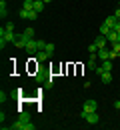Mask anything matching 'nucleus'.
Wrapping results in <instances>:
<instances>
[{
    "instance_id": "obj_1",
    "label": "nucleus",
    "mask_w": 120,
    "mask_h": 130,
    "mask_svg": "<svg viewBox=\"0 0 120 130\" xmlns=\"http://www.w3.org/2000/svg\"><path fill=\"white\" fill-rule=\"evenodd\" d=\"M96 108H98V104H96V100H84V106H82V112H80V118H86L90 112H96Z\"/></svg>"
},
{
    "instance_id": "obj_2",
    "label": "nucleus",
    "mask_w": 120,
    "mask_h": 130,
    "mask_svg": "<svg viewBox=\"0 0 120 130\" xmlns=\"http://www.w3.org/2000/svg\"><path fill=\"white\" fill-rule=\"evenodd\" d=\"M28 40H30V38H28L26 34H24V32H20V34H18V40L14 42V48H18V50L26 48V42H28Z\"/></svg>"
},
{
    "instance_id": "obj_3",
    "label": "nucleus",
    "mask_w": 120,
    "mask_h": 130,
    "mask_svg": "<svg viewBox=\"0 0 120 130\" xmlns=\"http://www.w3.org/2000/svg\"><path fill=\"white\" fill-rule=\"evenodd\" d=\"M84 120L88 122V124H98V122H100V114H98V112H90Z\"/></svg>"
},
{
    "instance_id": "obj_4",
    "label": "nucleus",
    "mask_w": 120,
    "mask_h": 130,
    "mask_svg": "<svg viewBox=\"0 0 120 130\" xmlns=\"http://www.w3.org/2000/svg\"><path fill=\"white\" fill-rule=\"evenodd\" d=\"M94 44L98 46V50H100V48H106L108 38H106V36H102V34H98V36H96V40H94Z\"/></svg>"
},
{
    "instance_id": "obj_5",
    "label": "nucleus",
    "mask_w": 120,
    "mask_h": 130,
    "mask_svg": "<svg viewBox=\"0 0 120 130\" xmlns=\"http://www.w3.org/2000/svg\"><path fill=\"white\" fill-rule=\"evenodd\" d=\"M34 54H36V60H38V62H44V60H48V58H50V54H48L46 50H36Z\"/></svg>"
},
{
    "instance_id": "obj_6",
    "label": "nucleus",
    "mask_w": 120,
    "mask_h": 130,
    "mask_svg": "<svg viewBox=\"0 0 120 130\" xmlns=\"http://www.w3.org/2000/svg\"><path fill=\"white\" fill-rule=\"evenodd\" d=\"M96 60H98V54H96V52H94V54H90V60H88V68H90V70H96Z\"/></svg>"
},
{
    "instance_id": "obj_7",
    "label": "nucleus",
    "mask_w": 120,
    "mask_h": 130,
    "mask_svg": "<svg viewBox=\"0 0 120 130\" xmlns=\"http://www.w3.org/2000/svg\"><path fill=\"white\" fill-rule=\"evenodd\" d=\"M96 54H98V58H100V60H108V58H110V50H106V48H100Z\"/></svg>"
},
{
    "instance_id": "obj_8",
    "label": "nucleus",
    "mask_w": 120,
    "mask_h": 130,
    "mask_svg": "<svg viewBox=\"0 0 120 130\" xmlns=\"http://www.w3.org/2000/svg\"><path fill=\"white\" fill-rule=\"evenodd\" d=\"M0 16H2V18L8 16V6H6V0H0Z\"/></svg>"
},
{
    "instance_id": "obj_9",
    "label": "nucleus",
    "mask_w": 120,
    "mask_h": 130,
    "mask_svg": "<svg viewBox=\"0 0 120 130\" xmlns=\"http://www.w3.org/2000/svg\"><path fill=\"white\" fill-rule=\"evenodd\" d=\"M24 50H28V52H36V50H38V48H36V40H34V38H30V40L26 42V48H24Z\"/></svg>"
},
{
    "instance_id": "obj_10",
    "label": "nucleus",
    "mask_w": 120,
    "mask_h": 130,
    "mask_svg": "<svg viewBox=\"0 0 120 130\" xmlns=\"http://www.w3.org/2000/svg\"><path fill=\"white\" fill-rule=\"evenodd\" d=\"M102 70L104 72H112V60H110V58H108V60H102Z\"/></svg>"
},
{
    "instance_id": "obj_11",
    "label": "nucleus",
    "mask_w": 120,
    "mask_h": 130,
    "mask_svg": "<svg viewBox=\"0 0 120 130\" xmlns=\"http://www.w3.org/2000/svg\"><path fill=\"white\" fill-rule=\"evenodd\" d=\"M106 38H108V42H110V44H112V42H118V32H116V30H110Z\"/></svg>"
},
{
    "instance_id": "obj_12",
    "label": "nucleus",
    "mask_w": 120,
    "mask_h": 130,
    "mask_svg": "<svg viewBox=\"0 0 120 130\" xmlns=\"http://www.w3.org/2000/svg\"><path fill=\"white\" fill-rule=\"evenodd\" d=\"M116 20H118L116 16H108L106 20H104V24H106L108 28H114V24H116Z\"/></svg>"
},
{
    "instance_id": "obj_13",
    "label": "nucleus",
    "mask_w": 120,
    "mask_h": 130,
    "mask_svg": "<svg viewBox=\"0 0 120 130\" xmlns=\"http://www.w3.org/2000/svg\"><path fill=\"white\" fill-rule=\"evenodd\" d=\"M44 6H46V4H44V0H34V10H36V12H42V10H44Z\"/></svg>"
},
{
    "instance_id": "obj_14",
    "label": "nucleus",
    "mask_w": 120,
    "mask_h": 130,
    "mask_svg": "<svg viewBox=\"0 0 120 130\" xmlns=\"http://www.w3.org/2000/svg\"><path fill=\"white\" fill-rule=\"evenodd\" d=\"M100 80H102L104 84H110V82H112V74H110V72H102V76H100Z\"/></svg>"
},
{
    "instance_id": "obj_15",
    "label": "nucleus",
    "mask_w": 120,
    "mask_h": 130,
    "mask_svg": "<svg viewBox=\"0 0 120 130\" xmlns=\"http://www.w3.org/2000/svg\"><path fill=\"white\" fill-rule=\"evenodd\" d=\"M22 8H24V10H34V2H32V0H24Z\"/></svg>"
},
{
    "instance_id": "obj_16",
    "label": "nucleus",
    "mask_w": 120,
    "mask_h": 130,
    "mask_svg": "<svg viewBox=\"0 0 120 130\" xmlns=\"http://www.w3.org/2000/svg\"><path fill=\"white\" fill-rule=\"evenodd\" d=\"M20 120L22 122H30V112H20Z\"/></svg>"
},
{
    "instance_id": "obj_17",
    "label": "nucleus",
    "mask_w": 120,
    "mask_h": 130,
    "mask_svg": "<svg viewBox=\"0 0 120 130\" xmlns=\"http://www.w3.org/2000/svg\"><path fill=\"white\" fill-rule=\"evenodd\" d=\"M38 14H40V12H36V10H28V18H26V20H36Z\"/></svg>"
},
{
    "instance_id": "obj_18",
    "label": "nucleus",
    "mask_w": 120,
    "mask_h": 130,
    "mask_svg": "<svg viewBox=\"0 0 120 130\" xmlns=\"http://www.w3.org/2000/svg\"><path fill=\"white\" fill-rule=\"evenodd\" d=\"M110 30H112V28H108L106 24H102V26H100V34H102V36H108V32H110Z\"/></svg>"
},
{
    "instance_id": "obj_19",
    "label": "nucleus",
    "mask_w": 120,
    "mask_h": 130,
    "mask_svg": "<svg viewBox=\"0 0 120 130\" xmlns=\"http://www.w3.org/2000/svg\"><path fill=\"white\" fill-rule=\"evenodd\" d=\"M54 48H56V46H54V44H52V42H46V52H48V54H52V52H54Z\"/></svg>"
},
{
    "instance_id": "obj_20",
    "label": "nucleus",
    "mask_w": 120,
    "mask_h": 130,
    "mask_svg": "<svg viewBox=\"0 0 120 130\" xmlns=\"http://www.w3.org/2000/svg\"><path fill=\"white\" fill-rule=\"evenodd\" d=\"M36 48H38V50H44V48H46V42H44V40H36Z\"/></svg>"
},
{
    "instance_id": "obj_21",
    "label": "nucleus",
    "mask_w": 120,
    "mask_h": 130,
    "mask_svg": "<svg viewBox=\"0 0 120 130\" xmlns=\"http://www.w3.org/2000/svg\"><path fill=\"white\" fill-rule=\"evenodd\" d=\"M24 34H26L28 38H34V28H30V26H28V28L24 30Z\"/></svg>"
},
{
    "instance_id": "obj_22",
    "label": "nucleus",
    "mask_w": 120,
    "mask_h": 130,
    "mask_svg": "<svg viewBox=\"0 0 120 130\" xmlns=\"http://www.w3.org/2000/svg\"><path fill=\"white\" fill-rule=\"evenodd\" d=\"M88 52H90V54H94V52H98V46H96V44L92 42V44L88 46Z\"/></svg>"
},
{
    "instance_id": "obj_23",
    "label": "nucleus",
    "mask_w": 120,
    "mask_h": 130,
    "mask_svg": "<svg viewBox=\"0 0 120 130\" xmlns=\"http://www.w3.org/2000/svg\"><path fill=\"white\" fill-rule=\"evenodd\" d=\"M6 30L8 32H14V22H6Z\"/></svg>"
},
{
    "instance_id": "obj_24",
    "label": "nucleus",
    "mask_w": 120,
    "mask_h": 130,
    "mask_svg": "<svg viewBox=\"0 0 120 130\" xmlns=\"http://www.w3.org/2000/svg\"><path fill=\"white\" fill-rule=\"evenodd\" d=\"M20 18H28V10L22 8V10H20Z\"/></svg>"
},
{
    "instance_id": "obj_25",
    "label": "nucleus",
    "mask_w": 120,
    "mask_h": 130,
    "mask_svg": "<svg viewBox=\"0 0 120 130\" xmlns=\"http://www.w3.org/2000/svg\"><path fill=\"white\" fill-rule=\"evenodd\" d=\"M114 108H116V112H120V98H118V100H114Z\"/></svg>"
},
{
    "instance_id": "obj_26",
    "label": "nucleus",
    "mask_w": 120,
    "mask_h": 130,
    "mask_svg": "<svg viewBox=\"0 0 120 130\" xmlns=\"http://www.w3.org/2000/svg\"><path fill=\"white\" fill-rule=\"evenodd\" d=\"M112 30H116V32L120 34V20H116V24H114V28H112Z\"/></svg>"
},
{
    "instance_id": "obj_27",
    "label": "nucleus",
    "mask_w": 120,
    "mask_h": 130,
    "mask_svg": "<svg viewBox=\"0 0 120 130\" xmlns=\"http://www.w3.org/2000/svg\"><path fill=\"white\" fill-rule=\"evenodd\" d=\"M6 44H8L6 38H0V48H6Z\"/></svg>"
},
{
    "instance_id": "obj_28",
    "label": "nucleus",
    "mask_w": 120,
    "mask_h": 130,
    "mask_svg": "<svg viewBox=\"0 0 120 130\" xmlns=\"http://www.w3.org/2000/svg\"><path fill=\"white\" fill-rule=\"evenodd\" d=\"M4 100H6V92H4V90H2V92H0V102H2V104H4Z\"/></svg>"
},
{
    "instance_id": "obj_29",
    "label": "nucleus",
    "mask_w": 120,
    "mask_h": 130,
    "mask_svg": "<svg viewBox=\"0 0 120 130\" xmlns=\"http://www.w3.org/2000/svg\"><path fill=\"white\" fill-rule=\"evenodd\" d=\"M26 130H34V124L32 122H26Z\"/></svg>"
},
{
    "instance_id": "obj_30",
    "label": "nucleus",
    "mask_w": 120,
    "mask_h": 130,
    "mask_svg": "<svg viewBox=\"0 0 120 130\" xmlns=\"http://www.w3.org/2000/svg\"><path fill=\"white\" fill-rule=\"evenodd\" d=\"M114 16H116V18L120 20V8H116V12H114Z\"/></svg>"
},
{
    "instance_id": "obj_31",
    "label": "nucleus",
    "mask_w": 120,
    "mask_h": 130,
    "mask_svg": "<svg viewBox=\"0 0 120 130\" xmlns=\"http://www.w3.org/2000/svg\"><path fill=\"white\" fill-rule=\"evenodd\" d=\"M48 2H52V0H44V4H48Z\"/></svg>"
},
{
    "instance_id": "obj_32",
    "label": "nucleus",
    "mask_w": 120,
    "mask_h": 130,
    "mask_svg": "<svg viewBox=\"0 0 120 130\" xmlns=\"http://www.w3.org/2000/svg\"><path fill=\"white\" fill-rule=\"evenodd\" d=\"M32 2H34V0H32Z\"/></svg>"
}]
</instances>
